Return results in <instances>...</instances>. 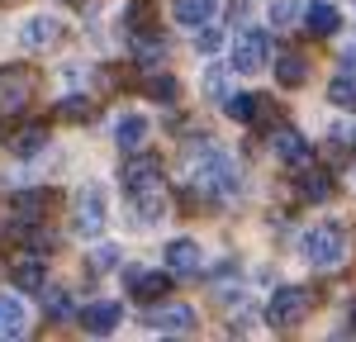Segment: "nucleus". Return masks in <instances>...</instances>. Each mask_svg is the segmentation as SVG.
Instances as JSON below:
<instances>
[{
	"label": "nucleus",
	"instance_id": "f257e3e1",
	"mask_svg": "<svg viewBox=\"0 0 356 342\" xmlns=\"http://www.w3.org/2000/svg\"><path fill=\"white\" fill-rule=\"evenodd\" d=\"M300 256L314 266V271H342L347 256H352V233H347V224H337V219L314 224L309 233H304V243H300Z\"/></svg>",
	"mask_w": 356,
	"mask_h": 342
},
{
	"label": "nucleus",
	"instance_id": "f03ea898",
	"mask_svg": "<svg viewBox=\"0 0 356 342\" xmlns=\"http://www.w3.org/2000/svg\"><path fill=\"white\" fill-rule=\"evenodd\" d=\"M309 309H314V295H309L304 285H280L271 295V304H266V323L280 328V333H290L295 323H304Z\"/></svg>",
	"mask_w": 356,
	"mask_h": 342
},
{
	"label": "nucleus",
	"instance_id": "7ed1b4c3",
	"mask_svg": "<svg viewBox=\"0 0 356 342\" xmlns=\"http://www.w3.org/2000/svg\"><path fill=\"white\" fill-rule=\"evenodd\" d=\"M33 90H38V76L29 72L24 62H10V67H0V114H19V110H29Z\"/></svg>",
	"mask_w": 356,
	"mask_h": 342
},
{
	"label": "nucleus",
	"instance_id": "20e7f679",
	"mask_svg": "<svg viewBox=\"0 0 356 342\" xmlns=\"http://www.w3.org/2000/svg\"><path fill=\"white\" fill-rule=\"evenodd\" d=\"M271 62V38L261 33V28H243L238 38H233V72H243V76H252V72H261Z\"/></svg>",
	"mask_w": 356,
	"mask_h": 342
},
{
	"label": "nucleus",
	"instance_id": "39448f33",
	"mask_svg": "<svg viewBox=\"0 0 356 342\" xmlns=\"http://www.w3.org/2000/svg\"><path fill=\"white\" fill-rule=\"evenodd\" d=\"M143 328H152V333H195V309L191 304H176V300H157V304H147L143 309Z\"/></svg>",
	"mask_w": 356,
	"mask_h": 342
},
{
	"label": "nucleus",
	"instance_id": "423d86ee",
	"mask_svg": "<svg viewBox=\"0 0 356 342\" xmlns=\"http://www.w3.org/2000/svg\"><path fill=\"white\" fill-rule=\"evenodd\" d=\"M105 209H110V204H105V186H95V181L81 186V190H76V219H72V228H76L81 238H95V233L105 228Z\"/></svg>",
	"mask_w": 356,
	"mask_h": 342
},
{
	"label": "nucleus",
	"instance_id": "0eeeda50",
	"mask_svg": "<svg viewBox=\"0 0 356 342\" xmlns=\"http://www.w3.org/2000/svg\"><path fill=\"white\" fill-rule=\"evenodd\" d=\"M124 281H129V300H138V304H157V300L171 295V271L129 266V271H124Z\"/></svg>",
	"mask_w": 356,
	"mask_h": 342
},
{
	"label": "nucleus",
	"instance_id": "6e6552de",
	"mask_svg": "<svg viewBox=\"0 0 356 342\" xmlns=\"http://www.w3.org/2000/svg\"><path fill=\"white\" fill-rule=\"evenodd\" d=\"M119 181H124L129 195H143V190H152V186L162 181V162H157L147 147H143V152H129V162H124V176H119Z\"/></svg>",
	"mask_w": 356,
	"mask_h": 342
},
{
	"label": "nucleus",
	"instance_id": "1a4fd4ad",
	"mask_svg": "<svg viewBox=\"0 0 356 342\" xmlns=\"http://www.w3.org/2000/svg\"><path fill=\"white\" fill-rule=\"evenodd\" d=\"M271 147H275V157H280L285 167H304V162H309V138H304L295 124L271 129Z\"/></svg>",
	"mask_w": 356,
	"mask_h": 342
},
{
	"label": "nucleus",
	"instance_id": "9d476101",
	"mask_svg": "<svg viewBox=\"0 0 356 342\" xmlns=\"http://www.w3.org/2000/svg\"><path fill=\"white\" fill-rule=\"evenodd\" d=\"M53 204H62L57 190H19V195L10 200V209H15L19 224H43V214H48Z\"/></svg>",
	"mask_w": 356,
	"mask_h": 342
},
{
	"label": "nucleus",
	"instance_id": "9b49d317",
	"mask_svg": "<svg viewBox=\"0 0 356 342\" xmlns=\"http://www.w3.org/2000/svg\"><path fill=\"white\" fill-rule=\"evenodd\" d=\"M119 318H124V304H119V300H95V304L81 309V328L90 338H105V333L119 328Z\"/></svg>",
	"mask_w": 356,
	"mask_h": 342
},
{
	"label": "nucleus",
	"instance_id": "f8f14e48",
	"mask_svg": "<svg viewBox=\"0 0 356 342\" xmlns=\"http://www.w3.org/2000/svg\"><path fill=\"white\" fill-rule=\"evenodd\" d=\"M57 38H62V19H53V15H29L24 28H19V43H24V48H33V53L53 48Z\"/></svg>",
	"mask_w": 356,
	"mask_h": 342
},
{
	"label": "nucleus",
	"instance_id": "ddd939ff",
	"mask_svg": "<svg viewBox=\"0 0 356 342\" xmlns=\"http://www.w3.org/2000/svg\"><path fill=\"white\" fill-rule=\"evenodd\" d=\"M295 195H300L304 204H323V200L332 195V171L300 167V171H295Z\"/></svg>",
	"mask_w": 356,
	"mask_h": 342
},
{
	"label": "nucleus",
	"instance_id": "4468645a",
	"mask_svg": "<svg viewBox=\"0 0 356 342\" xmlns=\"http://www.w3.org/2000/svg\"><path fill=\"white\" fill-rule=\"evenodd\" d=\"M166 271H171V276H195V271H200V243H195V238L166 243Z\"/></svg>",
	"mask_w": 356,
	"mask_h": 342
},
{
	"label": "nucleus",
	"instance_id": "2eb2a0df",
	"mask_svg": "<svg viewBox=\"0 0 356 342\" xmlns=\"http://www.w3.org/2000/svg\"><path fill=\"white\" fill-rule=\"evenodd\" d=\"M304 28H309L314 38H332V33L342 28V15H337V5H328V0H318V5H304Z\"/></svg>",
	"mask_w": 356,
	"mask_h": 342
},
{
	"label": "nucleus",
	"instance_id": "dca6fc26",
	"mask_svg": "<svg viewBox=\"0 0 356 342\" xmlns=\"http://www.w3.org/2000/svg\"><path fill=\"white\" fill-rule=\"evenodd\" d=\"M147 133H152V124H147L143 114H124V119L114 124V142H119L124 152H143V147H147Z\"/></svg>",
	"mask_w": 356,
	"mask_h": 342
},
{
	"label": "nucleus",
	"instance_id": "f3484780",
	"mask_svg": "<svg viewBox=\"0 0 356 342\" xmlns=\"http://www.w3.org/2000/svg\"><path fill=\"white\" fill-rule=\"evenodd\" d=\"M129 53H134L138 67H157V62L166 57V38H162V33H152V28H143V33L129 38Z\"/></svg>",
	"mask_w": 356,
	"mask_h": 342
},
{
	"label": "nucleus",
	"instance_id": "a211bd4d",
	"mask_svg": "<svg viewBox=\"0 0 356 342\" xmlns=\"http://www.w3.org/2000/svg\"><path fill=\"white\" fill-rule=\"evenodd\" d=\"M134 209H138V224H162L166 214H171V200L162 195V186H152V190H143V195H134Z\"/></svg>",
	"mask_w": 356,
	"mask_h": 342
},
{
	"label": "nucleus",
	"instance_id": "6ab92c4d",
	"mask_svg": "<svg viewBox=\"0 0 356 342\" xmlns=\"http://www.w3.org/2000/svg\"><path fill=\"white\" fill-rule=\"evenodd\" d=\"M275 81L285 86V90L304 86V81H309V57L295 53V48H290V53H280V57H275Z\"/></svg>",
	"mask_w": 356,
	"mask_h": 342
},
{
	"label": "nucleus",
	"instance_id": "aec40b11",
	"mask_svg": "<svg viewBox=\"0 0 356 342\" xmlns=\"http://www.w3.org/2000/svg\"><path fill=\"white\" fill-rule=\"evenodd\" d=\"M43 147H48V129H43V124H24V129L10 133V152H15V157H33V152H43Z\"/></svg>",
	"mask_w": 356,
	"mask_h": 342
},
{
	"label": "nucleus",
	"instance_id": "412c9836",
	"mask_svg": "<svg viewBox=\"0 0 356 342\" xmlns=\"http://www.w3.org/2000/svg\"><path fill=\"white\" fill-rule=\"evenodd\" d=\"M176 24H186V28H204L209 24V15H214V5L209 0H176Z\"/></svg>",
	"mask_w": 356,
	"mask_h": 342
},
{
	"label": "nucleus",
	"instance_id": "4be33fe9",
	"mask_svg": "<svg viewBox=\"0 0 356 342\" xmlns=\"http://www.w3.org/2000/svg\"><path fill=\"white\" fill-rule=\"evenodd\" d=\"M328 100L332 105H342V110H356V67H342L328 86Z\"/></svg>",
	"mask_w": 356,
	"mask_h": 342
},
{
	"label": "nucleus",
	"instance_id": "5701e85b",
	"mask_svg": "<svg viewBox=\"0 0 356 342\" xmlns=\"http://www.w3.org/2000/svg\"><path fill=\"white\" fill-rule=\"evenodd\" d=\"M24 304L19 300H10V295H0V338H19L24 333Z\"/></svg>",
	"mask_w": 356,
	"mask_h": 342
},
{
	"label": "nucleus",
	"instance_id": "b1692460",
	"mask_svg": "<svg viewBox=\"0 0 356 342\" xmlns=\"http://www.w3.org/2000/svg\"><path fill=\"white\" fill-rule=\"evenodd\" d=\"M143 90H147L157 105H171V100L181 95V81H176L171 72H157V76H147V81H143Z\"/></svg>",
	"mask_w": 356,
	"mask_h": 342
},
{
	"label": "nucleus",
	"instance_id": "393cba45",
	"mask_svg": "<svg viewBox=\"0 0 356 342\" xmlns=\"http://www.w3.org/2000/svg\"><path fill=\"white\" fill-rule=\"evenodd\" d=\"M15 285L24 295H43V261H19L15 266Z\"/></svg>",
	"mask_w": 356,
	"mask_h": 342
},
{
	"label": "nucleus",
	"instance_id": "a878e982",
	"mask_svg": "<svg viewBox=\"0 0 356 342\" xmlns=\"http://www.w3.org/2000/svg\"><path fill=\"white\" fill-rule=\"evenodd\" d=\"M43 309H48V318H67L72 314V290L67 285H43Z\"/></svg>",
	"mask_w": 356,
	"mask_h": 342
},
{
	"label": "nucleus",
	"instance_id": "bb28decb",
	"mask_svg": "<svg viewBox=\"0 0 356 342\" xmlns=\"http://www.w3.org/2000/svg\"><path fill=\"white\" fill-rule=\"evenodd\" d=\"M204 95H209V100H214V105H228V100H233V90H228V72H223V67H209V72H204Z\"/></svg>",
	"mask_w": 356,
	"mask_h": 342
},
{
	"label": "nucleus",
	"instance_id": "cd10ccee",
	"mask_svg": "<svg viewBox=\"0 0 356 342\" xmlns=\"http://www.w3.org/2000/svg\"><path fill=\"white\" fill-rule=\"evenodd\" d=\"M304 15L300 0H271V24L275 28H295V19Z\"/></svg>",
	"mask_w": 356,
	"mask_h": 342
},
{
	"label": "nucleus",
	"instance_id": "c85d7f7f",
	"mask_svg": "<svg viewBox=\"0 0 356 342\" xmlns=\"http://www.w3.org/2000/svg\"><path fill=\"white\" fill-rule=\"evenodd\" d=\"M257 100H261L257 90H238V95H233V100H228L223 110L233 114V119H243V124H252V114H257Z\"/></svg>",
	"mask_w": 356,
	"mask_h": 342
},
{
	"label": "nucleus",
	"instance_id": "c756f323",
	"mask_svg": "<svg viewBox=\"0 0 356 342\" xmlns=\"http://www.w3.org/2000/svg\"><path fill=\"white\" fill-rule=\"evenodd\" d=\"M114 266H119V247H114V243L90 247V271H114Z\"/></svg>",
	"mask_w": 356,
	"mask_h": 342
},
{
	"label": "nucleus",
	"instance_id": "7c9ffc66",
	"mask_svg": "<svg viewBox=\"0 0 356 342\" xmlns=\"http://www.w3.org/2000/svg\"><path fill=\"white\" fill-rule=\"evenodd\" d=\"M57 114H62V119H90V114H95V105H90L86 95H67V100L57 105Z\"/></svg>",
	"mask_w": 356,
	"mask_h": 342
},
{
	"label": "nucleus",
	"instance_id": "2f4dec72",
	"mask_svg": "<svg viewBox=\"0 0 356 342\" xmlns=\"http://www.w3.org/2000/svg\"><path fill=\"white\" fill-rule=\"evenodd\" d=\"M219 43H223L219 28H200V38H195V48H200V53H219Z\"/></svg>",
	"mask_w": 356,
	"mask_h": 342
},
{
	"label": "nucleus",
	"instance_id": "473e14b6",
	"mask_svg": "<svg viewBox=\"0 0 356 342\" xmlns=\"http://www.w3.org/2000/svg\"><path fill=\"white\" fill-rule=\"evenodd\" d=\"M347 338H356V309H352V323H347Z\"/></svg>",
	"mask_w": 356,
	"mask_h": 342
}]
</instances>
